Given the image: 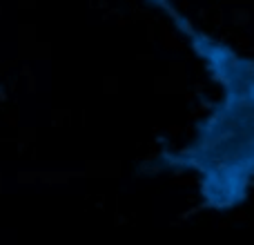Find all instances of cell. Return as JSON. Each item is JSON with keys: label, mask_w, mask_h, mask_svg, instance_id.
<instances>
[{"label": "cell", "mask_w": 254, "mask_h": 245, "mask_svg": "<svg viewBox=\"0 0 254 245\" xmlns=\"http://www.w3.org/2000/svg\"><path fill=\"white\" fill-rule=\"evenodd\" d=\"M147 2L174 22L223 89V98L198 122L192 143L183 149H163L149 167L196 172L203 205L214 212L234 210L248 198L254 179V58L239 56L196 29L172 0Z\"/></svg>", "instance_id": "1"}]
</instances>
